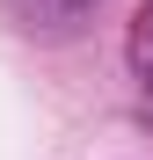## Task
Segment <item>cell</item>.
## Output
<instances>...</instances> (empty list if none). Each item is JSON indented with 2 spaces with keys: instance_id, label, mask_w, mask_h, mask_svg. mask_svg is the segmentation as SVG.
<instances>
[{
  "instance_id": "7a4b0ae2",
  "label": "cell",
  "mask_w": 153,
  "mask_h": 160,
  "mask_svg": "<svg viewBox=\"0 0 153 160\" xmlns=\"http://www.w3.org/2000/svg\"><path fill=\"white\" fill-rule=\"evenodd\" d=\"M124 51H131V73H139L146 88H153V0H146V8L131 15V44H124Z\"/></svg>"
},
{
  "instance_id": "6da1fadb",
  "label": "cell",
  "mask_w": 153,
  "mask_h": 160,
  "mask_svg": "<svg viewBox=\"0 0 153 160\" xmlns=\"http://www.w3.org/2000/svg\"><path fill=\"white\" fill-rule=\"evenodd\" d=\"M0 8H8L29 37H73V29H80V15L95 8V0H0Z\"/></svg>"
}]
</instances>
